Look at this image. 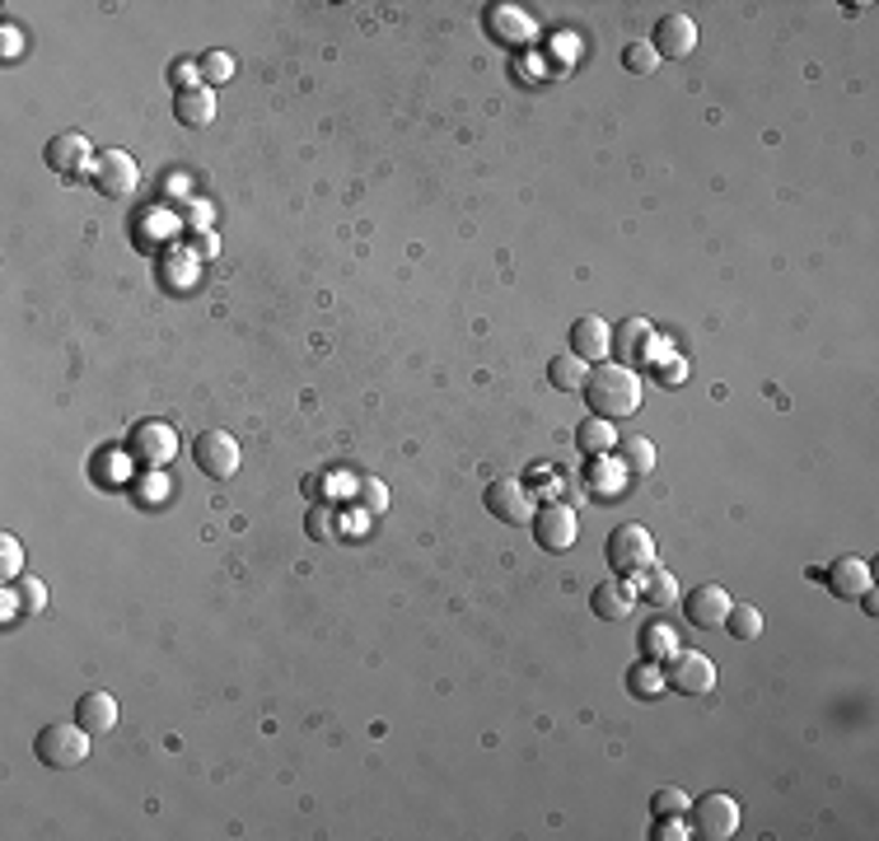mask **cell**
Segmentation results:
<instances>
[{"mask_svg": "<svg viewBox=\"0 0 879 841\" xmlns=\"http://www.w3.org/2000/svg\"><path fill=\"white\" fill-rule=\"evenodd\" d=\"M240 440H234L230 430H201L197 440H192V463L207 472L211 482H225V478H234L240 472Z\"/></svg>", "mask_w": 879, "mask_h": 841, "instance_id": "obj_7", "label": "cell"}, {"mask_svg": "<svg viewBox=\"0 0 879 841\" xmlns=\"http://www.w3.org/2000/svg\"><path fill=\"white\" fill-rule=\"evenodd\" d=\"M580 393L590 402V416H599V420H627L641 407V379H636V370H627V365H617V360L590 365Z\"/></svg>", "mask_w": 879, "mask_h": 841, "instance_id": "obj_1", "label": "cell"}, {"mask_svg": "<svg viewBox=\"0 0 879 841\" xmlns=\"http://www.w3.org/2000/svg\"><path fill=\"white\" fill-rule=\"evenodd\" d=\"M650 47L659 52V57H688L692 47H698V24H692V14H665V20L655 24V38Z\"/></svg>", "mask_w": 879, "mask_h": 841, "instance_id": "obj_15", "label": "cell"}, {"mask_svg": "<svg viewBox=\"0 0 879 841\" xmlns=\"http://www.w3.org/2000/svg\"><path fill=\"white\" fill-rule=\"evenodd\" d=\"M613 351V327L603 323L599 314H580L571 323V356H580L585 365H594Z\"/></svg>", "mask_w": 879, "mask_h": 841, "instance_id": "obj_13", "label": "cell"}, {"mask_svg": "<svg viewBox=\"0 0 879 841\" xmlns=\"http://www.w3.org/2000/svg\"><path fill=\"white\" fill-rule=\"evenodd\" d=\"M688 814H692V832H702L706 841H730L739 832V799L725 795V790H711L702 799H692Z\"/></svg>", "mask_w": 879, "mask_h": 841, "instance_id": "obj_5", "label": "cell"}, {"mask_svg": "<svg viewBox=\"0 0 879 841\" xmlns=\"http://www.w3.org/2000/svg\"><path fill=\"white\" fill-rule=\"evenodd\" d=\"M627 687L636 692L641 702H650V697H659V692H665L669 683H665V669H659L655 660H641V664L627 673Z\"/></svg>", "mask_w": 879, "mask_h": 841, "instance_id": "obj_26", "label": "cell"}, {"mask_svg": "<svg viewBox=\"0 0 879 841\" xmlns=\"http://www.w3.org/2000/svg\"><path fill=\"white\" fill-rule=\"evenodd\" d=\"M665 683H669L674 692H683V697H706V692L716 687V664H711L702 650H679V654L669 660Z\"/></svg>", "mask_w": 879, "mask_h": 841, "instance_id": "obj_9", "label": "cell"}, {"mask_svg": "<svg viewBox=\"0 0 879 841\" xmlns=\"http://www.w3.org/2000/svg\"><path fill=\"white\" fill-rule=\"evenodd\" d=\"M622 66H627L632 76H650V70L659 66V52L650 43H627L622 47Z\"/></svg>", "mask_w": 879, "mask_h": 841, "instance_id": "obj_32", "label": "cell"}, {"mask_svg": "<svg viewBox=\"0 0 879 841\" xmlns=\"http://www.w3.org/2000/svg\"><path fill=\"white\" fill-rule=\"evenodd\" d=\"M174 117H178L182 126H192V132L211 126V122H215V89H211V85H188V89H178Z\"/></svg>", "mask_w": 879, "mask_h": 841, "instance_id": "obj_18", "label": "cell"}, {"mask_svg": "<svg viewBox=\"0 0 879 841\" xmlns=\"http://www.w3.org/2000/svg\"><path fill=\"white\" fill-rule=\"evenodd\" d=\"M632 603H636V590L632 580H599L590 590V613L603 617V621H627L632 617Z\"/></svg>", "mask_w": 879, "mask_h": 841, "instance_id": "obj_16", "label": "cell"}, {"mask_svg": "<svg viewBox=\"0 0 879 841\" xmlns=\"http://www.w3.org/2000/svg\"><path fill=\"white\" fill-rule=\"evenodd\" d=\"M688 795L679 790V785H665V790H655V799H650V814L655 818H679V814H688Z\"/></svg>", "mask_w": 879, "mask_h": 841, "instance_id": "obj_31", "label": "cell"}, {"mask_svg": "<svg viewBox=\"0 0 879 841\" xmlns=\"http://www.w3.org/2000/svg\"><path fill=\"white\" fill-rule=\"evenodd\" d=\"M730 590L725 584H698L688 598H683V617H688V627H698V631H716V627H725V613H730Z\"/></svg>", "mask_w": 879, "mask_h": 841, "instance_id": "obj_11", "label": "cell"}, {"mask_svg": "<svg viewBox=\"0 0 879 841\" xmlns=\"http://www.w3.org/2000/svg\"><path fill=\"white\" fill-rule=\"evenodd\" d=\"M487 29L497 33V38H505V43H524L528 33H534V29H528V20H524V14H515V10H510V24H505V5H491V14H487Z\"/></svg>", "mask_w": 879, "mask_h": 841, "instance_id": "obj_27", "label": "cell"}, {"mask_svg": "<svg viewBox=\"0 0 879 841\" xmlns=\"http://www.w3.org/2000/svg\"><path fill=\"white\" fill-rule=\"evenodd\" d=\"M89 182H94L108 201H122L141 188V164L126 150H99L94 164H89Z\"/></svg>", "mask_w": 879, "mask_h": 841, "instance_id": "obj_6", "label": "cell"}, {"mask_svg": "<svg viewBox=\"0 0 879 841\" xmlns=\"http://www.w3.org/2000/svg\"><path fill=\"white\" fill-rule=\"evenodd\" d=\"M576 449L585 453V459H603V453L617 449V430L613 420H599V416H585L576 426Z\"/></svg>", "mask_w": 879, "mask_h": 841, "instance_id": "obj_20", "label": "cell"}, {"mask_svg": "<svg viewBox=\"0 0 879 841\" xmlns=\"http://www.w3.org/2000/svg\"><path fill=\"white\" fill-rule=\"evenodd\" d=\"M655 837H659V841H665V837H669V841H683L688 828H683L679 818H655Z\"/></svg>", "mask_w": 879, "mask_h": 841, "instance_id": "obj_36", "label": "cell"}, {"mask_svg": "<svg viewBox=\"0 0 879 841\" xmlns=\"http://www.w3.org/2000/svg\"><path fill=\"white\" fill-rule=\"evenodd\" d=\"M33 753H38V762L52 766V772H70V766H80L89 758V729L76 716H70V720H52V725L38 729Z\"/></svg>", "mask_w": 879, "mask_h": 841, "instance_id": "obj_2", "label": "cell"}, {"mask_svg": "<svg viewBox=\"0 0 879 841\" xmlns=\"http://www.w3.org/2000/svg\"><path fill=\"white\" fill-rule=\"evenodd\" d=\"M725 631L735 636V641H758V636H763V608H758V603H730Z\"/></svg>", "mask_w": 879, "mask_h": 841, "instance_id": "obj_25", "label": "cell"}, {"mask_svg": "<svg viewBox=\"0 0 879 841\" xmlns=\"http://www.w3.org/2000/svg\"><path fill=\"white\" fill-rule=\"evenodd\" d=\"M617 453H622V468L632 472V478H650L655 472V445L646 440V435H627V440H617Z\"/></svg>", "mask_w": 879, "mask_h": 841, "instance_id": "obj_24", "label": "cell"}, {"mask_svg": "<svg viewBox=\"0 0 879 841\" xmlns=\"http://www.w3.org/2000/svg\"><path fill=\"white\" fill-rule=\"evenodd\" d=\"M641 598L650 603V608H674L679 603V580H674V571H665V565H650V571H641Z\"/></svg>", "mask_w": 879, "mask_h": 841, "instance_id": "obj_21", "label": "cell"}, {"mask_svg": "<svg viewBox=\"0 0 879 841\" xmlns=\"http://www.w3.org/2000/svg\"><path fill=\"white\" fill-rule=\"evenodd\" d=\"M230 70H234L230 57H207V61H201V85H211V80H230Z\"/></svg>", "mask_w": 879, "mask_h": 841, "instance_id": "obj_35", "label": "cell"}, {"mask_svg": "<svg viewBox=\"0 0 879 841\" xmlns=\"http://www.w3.org/2000/svg\"><path fill=\"white\" fill-rule=\"evenodd\" d=\"M482 505H487L501 524H528V519H534V509H538L534 496H528V486L515 482V478H497V482H487Z\"/></svg>", "mask_w": 879, "mask_h": 841, "instance_id": "obj_10", "label": "cell"}, {"mask_svg": "<svg viewBox=\"0 0 879 841\" xmlns=\"http://www.w3.org/2000/svg\"><path fill=\"white\" fill-rule=\"evenodd\" d=\"M304 534L314 538V542H327V538L337 534V515H333V509H327L323 501L309 505V509H304Z\"/></svg>", "mask_w": 879, "mask_h": 841, "instance_id": "obj_28", "label": "cell"}, {"mask_svg": "<svg viewBox=\"0 0 879 841\" xmlns=\"http://www.w3.org/2000/svg\"><path fill=\"white\" fill-rule=\"evenodd\" d=\"M617 478H627V468H622V463H613V472H603L599 463L585 468V482H594L599 501H613V496H617Z\"/></svg>", "mask_w": 879, "mask_h": 841, "instance_id": "obj_33", "label": "cell"}, {"mask_svg": "<svg viewBox=\"0 0 879 841\" xmlns=\"http://www.w3.org/2000/svg\"><path fill=\"white\" fill-rule=\"evenodd\" d=\"M534 542L543 547V552H571L576 547V534H580V519H576V509L566 505V501H547V505H538L534 509Z\"/></svg>", "mask_w": 879, "mask_h": 841, "instance_id": "obj_8", "label": "cell"}, {"mask_svg": "<svg viewBox=\"0 0 879 841\" xmlns=\"http://www.w3.org/2000/svg\"><path fill=\"white\" fill-rule=\"evenodd\" d=\"M126 453H132V463H136L141 472L169 468V463L178 459V430L169 426V420L145 416V420H136V426L126 430Z\"/></svg>", "mask_w": 879, "mask_h": 841, "instance_id": "obj_4", "label": "cell"}, {"mask_svg": "<svg viewBox=\"0 0 879 841\" xmlns=\"http://www.w3.org/2000/svg\"><path fill=\"white\" fill-rule=\"evenodd\" d=\"M360 505L370 509V515H383V509H389V486H383L379 478H365L360 482Z\"/></svg>", "mask_w": 879, "mask_h": 841, "instance_id": "obj_34", "label": "cell"}, {"mask_svg": "<svg viewBox=\"0 0 879 841\" xmlns=\"http://www.w3.org/2000/svg\"><path fill=\"white\" fill-rule=\"evenodd\" d=\"M14 594H20V608L24 613H43L47 608V584L38 575H20V580H14Z\"/></svg>", "mask_w": 879, "mask_h": 841, "instance_id": "obj_30", "label": "cell"}, {"mask_svg": "<svg viewBox=\"0 0 879 841\" xmlns=\"http://www.w3.org/2000/svg\"><path fill=\"white\" fill-rule=\"evenodd\" d=\"M0 575H5V584H14L24 575V547L14 534H0Z\"/></svg>", "mask_w": 879, "mask_h": 841, "instance_id": "obj_29", "label": "cell"}, {"mask_svg": "<svg viewBox=\"0 0 879 841\" xmlns=\"http://www.w3.org/2000/svg\"><path fill=\"white\" fill-rule=\"evenodd\" d=\"M823 580H828V590L837 594V598H860L870 590V561L866 557H837L828 571H823Z\"/></svg>", "mask_w": 879, "mask_h": 841, "instance_id": "obj_17", "label": "cell"}, {"mask_svg": "<svg viewBox=\"0 0 879 841\" xmlns=\"http://www.w3.org/2000/svg\"><path fill=\"white\" fill-rule=\"evenodd\" d=\"M43 159H47V169H52V173L76 178V173H85L89 164H94V145H89L80 132H57V136L47 141Z\"/></svg>", "mask_w": 879, "mask_h": 841, "instance_id": "obj_12", "label": "cell"}, {"mask_svg": "<svg viewBox=\"0 0 879 841\" xmlns=\"http://www.w3.org/2000/svg\"><path fill=\"white\" fill-rule=\"evenodd\" d=\"M603 561H609V571H617V580H636L655 565V534L646 524H617L603 542Z\"/></svg>", "mask_w": 879, "mask_h": 841, "instance_id": "obj_3", "label": "cell"}, {"mask_svg": "<svg viewBox=\"0 0 879 841\" xmlns=\"http://www.w3.org/2000/svg\"><path fill=\"white\" fill-rule=\"evenodd\" d=\"M76 720L89 729V735H108V729L118 725V702L108 697V692H85L76 702Z\"/></svg>", "mask_w": 879, "mask_h": 841, "instance_id": "obj_19", "label": "cell"}, {"mask_svg": "<svg viewBox=\"0 0 879 841\" xmlns=\"http://www.w3.org/2000/svg\"><path fill=\"white\" fill-rule=\"evenodd\" d=\"M679 631L669 627V621H650L646 631H641V650H646V660H655V664H665V660H674L679 654Z\"/></svg>", "mask_w": 879, "mask_h": 841, "instance_id": "obj_22", "label": "cell"}, {"mask_svg": "<svg viewBox=\"0 0 879 841\" xmlns=\"http://www.w3.org/2000/svg\"><path fill=\"white\" fill-rule=\"evenodd\" d=\"M655 327L646 323V318H627V323H622L617 327V333H613V351L622 356L617 365H627V370H636V365H646L650 356H655Z\"/></svg>", "mask_w": 879, "mask_h": 841, "instance_id": "obj_14", "label": "cell"}, {"mask_svg": "<svg viewBox=\"0 0 879 841\" xmlns=\"http://www.w3.org/2000/svg\"><path fill=\"white\" fill-rule=\"evenodd\" d=\"M585 374H590V365H585L580 356H553V365H547V383L561 393H580L585 389Z\"/></svg>", "mask_w": 879, "mask_h": 841, "instance_id": "obj_23", "label": "cell"}]
</instances>
